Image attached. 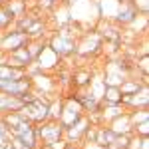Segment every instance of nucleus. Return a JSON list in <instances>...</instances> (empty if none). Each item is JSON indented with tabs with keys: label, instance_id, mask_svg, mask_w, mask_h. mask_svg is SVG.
I'll return each mask as SVG.
<instances>
[{
	"label": "nucleus",
	"instance_id": "obj_15",
	"mask_svg": "<svg viewBox=\"0 0 149 149\" xmlns=\"http://www.w3.org/2000/svg\"><path fill=\"white\" fill-rule=\"evenodd\" d=\"M115 137H117V135H115L107 125H103V123H100L97 129H95V143H97V145H102V147H107Z\"/></svg>",
	"mask_w": 149,
	"mask_h": 149
},
{
	"label": "nucleus",
	"instance_id": "obj_22",
	"mask_svg": "<svg viewBox=\"0 0 149 149\" xmlns=\"http://www.w3.org/2000/svg\"><path fill=\"white\" fill-rule=\"evenodd\" d=\"M131 6L135 8L139 16H147V10H149V0H129Z\"/></svg>",
	"mask_w": 149,
	"mask_h": 149
},
{
	"label": "nucleus",
	"instance_id": "obj_5",
	"mask_svg": "<svg viewBox=\"0 0 149 149\" xmlns=\"http://www.w3.org/2000/svg\"><path fill=\"white\" fill-rule=\"evenodd\" d=\"M92 125L90 121V115H81L78 121H74L70 127H64V141L66 143H72V145H80L84 141V135H86V129Z\"/></svg>",
	"mask_w": 149,
	"mask_h": 149
},
{
	"label": "nucleus",
	"instance_id": "obj_25",
	"mask_svg": "<svg viewBox=\"0 0 149 149\" xmlns=\"http://www.w3.org/2000/svg\"><path fill=\"white\" fill-rule=\"evenodd\" d=\"M80 149H105V147L97 145L95 141H81V143H80Z\"/></svg>",
	"mask_w": 149,
	"mask_h": 149
},
{
	"label": "nucleus",
	"instance_id": "obj_21",
	"mask_svg": "<svg viewBox=\"0 0 149 149\" xmlns=\"http://www.w3.org/2000/svg\"><path fill=\"white\" fill-rule=\"evenodd\" d=\"M12 22H14V18H12L10 14H8V10L4 8V4H0V32L8 30Z\"/></svg>",
	"mask_w": 149,
	"mask_h": 149
},
{
	"label": "nucleus",
	"instance_id": "obj_9",
	"mask_svg": "<svg viewBox=\"0 0 149 149\" xmlns=\"http://www.w3.org/2000/svg\"><path fill=\"white\" fill-rule=\"evenodd\" d=\"M121 103L125 105V109H141V107H149V95H147V86H143L137 93L131 95H121Z\"/></svg>",
	"mask_w": 149,
	"mask_h": 149
},
{
	"label": "nucleus",
	"instance_id": "obj_1",
	"mask_svg": "<svg viewBox=\"0 0 149 149\" xmlns=\"http://www.w3.org/2000/svg\"><path fill=\"white\" fill-rule=\"evenodd\" d=\"M18 113L22 115L24 119H28V121H32V123H42V121H46L50 119V105H48V100L44 97H36L32 102L24 103L22 109L18 111Z\"/></svg>",
	"mask_w": 149,
	"mask_h": 149
},
{
	"label": "nucleus",
	"instance_id": "obj_24",
	"mask_svg": "<svg viewBox=\"0 0 149 149\" xmlns=\"http://www.w3.org/2000/svg\"><path fill=\"white\" fill-rule=\"evenodd\" d=\"M8 149H32V147H28L26 143H22L18 137H10V141H8Z\"/></svg>",
	"mask_w": 149,
	"mask_h": 149
},
{
	"label": "nucleus",
	"instance_id": "obj_11",
	"mask_svg": "<svg viewBox=\"0 0 149 149\" xmlns=\"http://www.w3.org/2000/svg\"><path fill=\"white\" fill-rule=\"evenodd\" d=\"M32 62H34V60H32L30 52H28L26 48H18V50H14V52H8V54H6V64H8V66H14V68L26 70Z\"/></svg>",
	"mask_w": 149,
	"mask_h": 149
},
{
	"label": "nucleus",
	"instance_id": "obj_3",
	"mask_svg": "<svg viewBox=\"0 0 149 149\" xmlns=\"http://www.w3.org/2000/svg\"><path fill=\"white\" fill-rule=\"evenodd\" d=\"M36 135L40 139V147L42 145H50L58 139H64V127L56 119H46L42 123H36Z\"/></svg>",
	"mask_w": 149,
	"mask_h": 149
},
{
	"label": "nucleus",
	"instance_id": "obj_17",
	"mask_svg": "<svg viewBox=\"0 0 149 149\" xmlns=\"http://www.w3.org/2000/svg\"><path fill=\"white\" fill-rule=\"evenodd\" d=\"M143 86H145L143 81L133 80V78H129V76H127L125 80L121 81V86H119V92H121V95H131V93H137Z\"/></svg>",
	"mask_w": 149,
	"mask_h": 149
},
{
	"label": "nucleus",
	"instance_id": "obj_29",
	"mask_svg": "<svg viewBox=\"0 0 149 149\" xmlns=\"http://www.w3.org/2000/svg\"><path fill=\"white\" fill-rule=\"evenodd\" d=\"M4 2H6V0H0V4H4Z\"/></svg>",
	"mask_w": 149,
	"mask_h": 149
},
{
	"label": "nucleus",
	"instance_id": "obj_7",
	"mask_svg": "<svg viewBox=\"0 0 149 149\" xmlns=\"http://www.w3.org/2000/svg\"><path fill=\"white\" fill-rule=\"evenodd\" d=\"M0 92L6 93V95L22 97L28 92H32V80H30V76H24V78H18V80L0 81Z\"/></svg>",
	"mask_w": 149,
	"mask_h": 149
},
{
	"label": "nucleus",
	"instance_id": "obj_12",
	"mask_svg": "<svg viewBox=\"0 0 149 149\" xmlns=\"http://www.w3.org/2000/svg\"><path fill=\"white\" fill-rule=\"evenodd\" d=\"M107 127L113 131L115 135H131V133H133V123H131L127 111L123 115H119V117H115L113 121H109Z\"/></svg>",
	"mask_w": 149,
	"mask_h": 149
},
{
	"label": "nucleus",
	"instance_id": "obj_6",
	"mask_svg": "<svg viewBox=\"0 0 149 149\" xmlns=\"http://www.w3.org/2000/svg\"><path fill=\"white\" fill-rule=\"evenodd\" d=\"M28 42H30L28 34L22 32V30H18V28L12 30V32H4L0 36V52L8 54V52H14L18 48H26Z\"/></svg>",
	"mask_w": 149,
	"mask_h": 149
},
{
	"label": "nucleus",
	"instance_id": "obj_13",
	"mask_svg": "<svg viewBox=\"0 0 149 149\" xmlns=\"http://www.w3.org/2000/svg\"><path fill=\"white\" fill-rule=\"evenodd\" d=\"M22 97H16V95H6V93L0 92V115L12 113V111H20L22 109Z\"/></svg>",
	"mask_w": 149,
	"mask_h": 149
},
{
	"label": "nucleus",
	"instance_id": "obj_19",
	"mask_svg": "<svg viewBox=\"0 0 149 149\" xmlns=\"http://www.w3.org/2000/svg\"><path fill=\"white\" fill-rule=\"evenodd\" d=\"M102 103H121V92H119V88H115V86H105Z\"/></svg>",
	"mask_w": 149,
	"mask_h": 149
},
{
	"label": "nucleus",
	"instance_id": "obj_27",
	"mask_svg": "<svg viewBox=\"0 0 149 149\" xmlns=\"http://www.w3.org/2000/svg\"><path fill=\"white\" fill-rule=\"evenodd\" d=\"M66 149H80V145H72V143H68V145H66Z\"/></svg>",
	"mask_w": 149,
	"mask_h": 149
},
{
	"label": "nucleus",
	"instance_id": "obj_26",
	"mask_svg": "<svg viewBox=\"0 0 149 149\" xmlns=\"http://www.w3.org/2000/svg\"><path fill=\"white\" fill-rule=\"evenodd\" d=\"M137 68L143 70V74H147V54H145V56H143V58L137 62Z\"/></svg>",
	"mask_w": 149,
	"mask_h": 149
},
{
	"label": "nucleus",
	"instance_id": "obj_18",
	"mask_svg": "<svg viewBox=\"0 0 149 149\" xmlns=\"http://www.w3.org/2000/svg\"><path fill=\"white\" fill-rule=\"evenodd\" d=\"M4 8L16 20V18H20V16L26 14V2L24 0H10V2H4Z\"/></svg>",
	"mask_w": 149,
	"mask_h": 149
},
{
	"label": "nucleus",
	"instance_id": "obj_2",
	"mask_svg": "<svg viewBox=\"0 0 149 149\" xmlns=\"http://www.w3.org/2000/svg\"><path fill=\"white\" fill-rule=\"evenodd\" d=\"M48 46L52 48L60 58H66L76 54V46H78V40H76V34H72L68 28L60 30L58 34H54L50 38V44Z\"/></svg>",
	"mask_w": 149,
	"mask_h": 149
},
{
	"label": "nucleus",
	"instance_id": "obj_16",
	"mask_svg": "<svg viewBox=\"0 0 149 149\" xmlns=\"http://www.w3.org/2000/svg\"><path fill=\"white\" fill-rule=\"evenodd\" d=\"M90 81H92V72H90V70H78V72L72 74V84H74L78 90L88 88Z\"/></svg>",
	"mask_w": 149,
	"mask_h": 149
},
{
	"label": "nucleus",
	"instance_id": "obj_23",
	"mask_svg": "<svg viewBox=\"0 0 149 149\" xmlns=\"http://www.w3.org/2000/svg\"><path fill=\"white\" fill-rule=\"evenodd\" d=\"M133 135H139V137H147V135H149V121H143V123H137V125H133Z\"/></svg>",
	"mask_w": 149,
	"mask_h": 149
},
{
	"label": "nucleus",
	"instance_id": "obj_8",
	"mask_svg": "<svg viewBox=\"0 0 149 149\" xmlns=\"http://www.w3.org/2000/svg\"><path fill=\"white\" fill-rule=\"evenodd\" d=\"M60 60H62V58L46 44V46L42 48V52L36 56V60L32 64L38 68V72H50V70H56L58 66H60Z\"/></svg>",
	"mask_w": 149,
	"mask_h": 149
},
{
	"label": "nucleus",
	"instance_id": "obj_28",
	"mask_svg": "<svg viewBox=\"0 0 149 149\" xmlns=\"http://www.w3.org/2000/svg\"><path fill=\"white\" fill-rule=\"evenodd\" d=\"M66 2H68V4H76L78 0H66Z\"/></svg>",
	"mask_w": 149,
	"mask_h": 149
},
{
	"label": "nucleus",
	"instance_id": "obj_10",
	"mask_svg": "<svg viewBox=\"0 0 149 149\" xmlns=\"http://www.w3.org/2000/svg\"><path fill=\"white\" fill-rule=\"evenodd\" d=\"M137 18H139V14L131 6V2L129 0H121V4H119V8H117V12H115V16H113L115 22L121 24V26H129L131 22H135Z\"/></svg>",
	"mask_w": 149,
	"mask_h": 149
},
{
	"label": "nucleus",
	"instance_id": "obj_4",
	"mask_svg": "<svg viewBox=\"0 0 149 149\" xmlns=\"http://www.w3.org/2000/svg\"><path fill=\"white\" fill-rule=\"evenodd\" d=\"M84 113L86 111H84V107H81V103L78 102L76 95L62 97V113H60V119H58L62 123V127H70L74 121H78Z\"/></svg>",
	"mask_w": 149,
	"mask_h": 149
},
{
	"label": "nucleus",
	"instance_id": "obj_14",
	"mask_svg": "<svg viewBox=\"0 0 149 149\" xmlns=\"http://www.w3.org/2000/svg\"><path fill=\"white\" fill-rule=\"evenodd\" d=\"M28 76V72L22 68H14V66H8V64H0V81L6 80H18V78H24Z\"/></svg>",
	"mask_w": 149,
	"mask_h": 149
},
{
	"label": "nucleus",
	"instance_id": "obj_20",
	"mask_svg": "<svg viewBox=\"0 0 149 149\" xmlns=\"http://www.w3.org/2000/svg\"><path fill=\"white\" fill-rule=\"evenodd\" d=\"M127 115H129V119H131V123H133V125L143 123V121H147V119H149V107H141V109H129V111H127Z\"/></svg>",
	"mask_w": 149,
	"mask_h": 149
}]
</instances>
